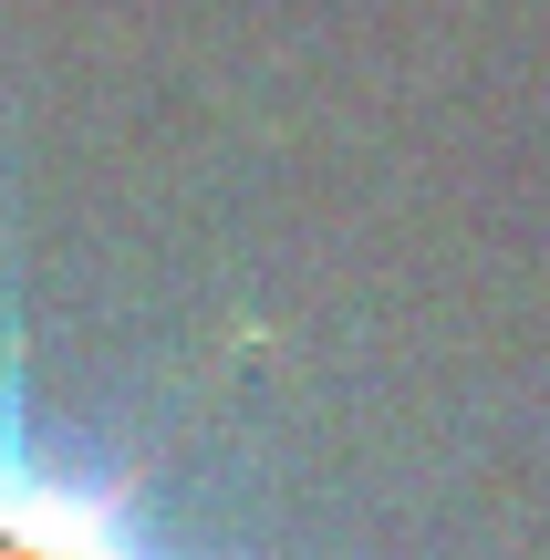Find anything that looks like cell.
<instances>
[{"label":"cell","instance_id":"1","mask_svg":"<svg viewBox=\"0 0 550 560\" xmlns=\"http://www.w3.org/2000/svg\"><path fill=\"white\" fill-rule=\"evenodd\" d=\"M0 560H177V550H156L136 488L73 478V467H52L32 446L11 342H0Z\"/></svg>","mask_w":550,"mask_h":560}]
</instances>
